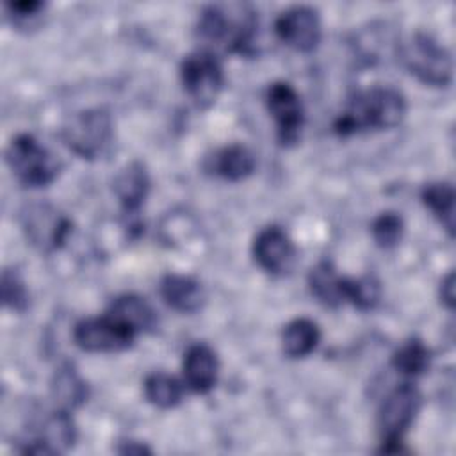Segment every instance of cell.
I'll return each mask as SVG.
<instances>
[{"label": "cell", "instance_id": "cell-11", "mask_svg": "<svg viewBox=\"0 0 456 456\" xmlns=\"http://www.w3.org/2000/svg\"><path fill=\"white\" fill-rule=\"evenodd\" d=\"M278 39L289 48L310 53L321 41V18L317 9L310 5H292L280 12L274 20Z\"/></svg>", "mask_w": 456, "mask_h": 456}, {"label": "cell", "instance_id": "cell-12", "mask_svg": "<svg viewBox=\"0 0 456 456\" xmlns=\"http://www.w3.org/2000/svg\"><path fill=\"white\" fill-rule=\"evenodd\" d=\"M253 256L260 269L273 276L289 274L297 260L292 239L278 224L262 228L253 240Z\"/></svg>", "mask_w": 456, "mask_h": 456}, {"label": "cell", "instance_id": "cell-13", "mask_svg": "<svg viewBox=\"0 0 456 456\" xmlns=\"http://www.w3.org/2000/svg\"><path fill=\"white\" fill-rule=\"evenodd\" d=\"M183 383L196 394H207L214 388L219 372V362L214 349L203 342L189 346L182 362Z\"/></svg>", "mask_w": 456, "mask_h": 456}, {"label": "cell", "instance_id": "cell-26", "mask_svg": "<svg viewBox=\"0 0 456 456\" xmlns=\"http://www.w3.org/2000/svg\"><path fill=\"white\" fill-rule=\"evenodd\" d=\"M2 301L12 312H25L28 308V290L16 269L2 273Z\"/></svg>", "mask_w": 456, "mask_h": 456}, {"label": "cell", "instance_id": "cell-28", "mask_svg": "<svg viewBox=\"0 0 456 456\" xmlns=\"http://www.w3.org/2000/svg\"><path fill=\"white\" fill-rule=\"evenodd\" d=\"M440 299L449 310L454 308V273H449L442 280V283H440Z\"/></svg>", "mask_w": 456, "mask_h": 456}, {"label": "cell", "instance_id": "cell-8", "mask_svg": "<svg viewBox=\"0 0 456 456\" xmlns=\"http://www.w3.org/2000/svg\"><path fill=\"white\" fill-rule=\"evenodd\" d=\"M139 333L116 315L86 317L73 328V342L87 353H119L134 346Z\"/></svg>", "mask_w": 456, "mask_h": 456}, {"label": "cell", "instance_id": "cell-16", "mask_svg": "<svg viewBox=\"0 0 456 456\" xmlns=\"http://www.w3.org/2000/svg\"><path fill=\"white\" fill-rule=\"evenodd\" d=\"M112 189L126 214H135L150 191V175L141 160H132L123 166L114 176Z\"/></svg>", "mask_w": 456, "mask_h": 456}, {"label": "cell", "instance_id": "cell-19", "mask_svg": "<svg viewBox=\"0 0 456 456\" xmlns=\"http://www.w3.org/2000/svg\"><path fill=\"white\" fill-rule=\"evenodd\" d=\"M321 331L317 322L308 317H296L281 331V349L289 358H305L319 344Z\"/></svg>", "mask_w": 456, "mask_h": 456}, {"label": "cell", "instance_id": "cell-10", "mask_svg": "<svg viewBox=\"0 0 456 456\" xmlns=\"http://www.w3.org/2000/svg\"><path fill=\"white\" fill-rule=\"evenodd\" d=\"M265 105L276 123L280 144H296L305 123V109L297 91L287 82H273L265 91Z\"/></svg>", "mask_w": 456, "mask_h": 456}, {"label": "cell", "instance_id": "cell-4", "mask_svg": "<svg viewBox=\"0 0 456 456\" xmlns=\"http://www.w3.org/2000/svg\"><path fill=\"white\" fill-rule=\"evenodd\" d=\"M399 61L426 86L445 87L452 80V57L431 34L413 32L403 39Z\"/></svg>", "mask_w": 456, "mask_h": 456}, {"label": "cell", "instance_id": "cell-7", "mask_svg": "<svg viewBox=\"0 0 456 456\" xmlns=\"http://www.w3.org/2000/svg\"><path fill=\"white\" fill-rule=\"evenodd\" d=\"M180 80L194 105L208 109L216 103L224 86V73L217 55L201 48L185 55L180 64Z\"/></svg>", "mask_w": 456, "mask_h": 456}, {"label": "cell", "instance_id": "cell-22", "mask_svg": "<svg viewBox=\"0 0 456 456\" xmlns=\"http://www.w3.org/2000/svg\"><path fill=\"white\" fill-rule=\"evenodd\" d=\"M144 397L157 408L169 410L182 403L183 397V385L180 379L167 372H151L146 376L144 385Z\"/></svg>", "mask_w": 456, "mask_h": 456}, {"label": "cell", "instance_id": "cell-20", "mask_svg": "<svg viewBox=\"0 0 456 456\" xmlns=\"http://www.w3.org/2000/svg\"><path fill=\"white\" fill-rule=\"evenodd\" d=\"M52 397L59 410H75L87 397V387L71 363L61 365L52 379Z\"/></svg>", "mask_w": 456, "mask_h": 456}, {"label": "cell", "instance_id": "cell-23", "mask_svg": "<svg viewBox=\"0 0 456 456\" xmlns=\"http://www.w3.org/2000/svg\"><path fill=\"white\" fill-rule=\"evenodd\" d=\"M429 360L431 354L426 344L420 338H410L395 349L392 356V365L397 372L404 376H420L428 370Z\"/></svg>", "mask_w": 456, "mask_h": 456}, {"label": "cell", "instance_id": "cell-9", "mask_svg": "<svg viewBox=\"0 0 456 456\" xmlns=\"http://www.w3.org/2000/svg\"><path fill=\"white\" fill-rule=\"evenodd\" d=\"M20 224L27 240L41 253L61 249L71 232V221L50 203L25 205L20 210Z\"/></svg>", "mask_w": 456, "mask_h": 456}, {"label": "cell", "instance_id": "cell-18", "mask_svg": "<svg viewBox=\"0 0 456 456\" xmlns=\"http://www.w3.org/2000/svg\"><path fill=\"white\" fill-rule=\"evenodd\" d=\"M312 296L326 308H337L344 303V276L337 274L330 260L317 262L308 273Z\"/></svg>", "mask_w": 456, "mask_h": 456}, {"label": "cell", "instance_id": "cell-3", "mask_svg": "<svg viewBox=\"0 0 456 456\" xmlns=\"http://www.w3.org/2000/svg\"><path fill=\"white\" fill-rule=\"evenodd\" d=\"M61 137L64 144L80 159H102L112 146V116L107 109L102 107L78 110L64 121Z\"/></svg>", "mask_w": 456, "mask_h": 456}, {"label": "cell", "instance_id": "cell-2", "mask_svg": "<svg viewBox=\"0 0 456 456\" xmlns=\"http://www.w3.org/2000/svg\"><path fill=\"white\" fill-rule=\"evenodd\" d=\"M406 114V100L390 86H374L354 93L333 123L335 134L347 137L369 130H390Z\"/></svg>", "mask_w": 456, "mask_h": 456}, {"label": "cell", "instance_id": "cell-21", "mask_svg": "<svg viewBox=\"0 0 456 456\" xmlns=\"http://www.w3.org/2000/svg\"><path fill=\"white\" fill-rule=\"evenodd\" d=\"M422 203L436 217V221L445 228V232L454 235V187L447 182H433L422 189Z\"/></svg>", "mask_w": 456, "mask_h": 456}, {"label": "cell", "instance_id": "cell-5", "mask_svg": "<svg viewBox=\"0 0 456 456\" xmlns=\"http://www.w3.org/2000/svg\"><path fill=\"white\" fill-rule=\"evenodd\" d=\"M5 160L23 187H46L61 173V160L30 134H18L5 150Z\"/></svg>", "mask_w": 456, "mask_h": 456}, {"label": "cell", "instance_id": "cell-27", "mask_svg": "<svg viewBox=\"0 0 456 456\" xmlns=\"http://www.w3.org/2000/svg\"><path fill=\"white\" fill-rule=\"evenodd\" d=\"M46 4L39 0H21V2H7L5 11L7 18L12 21L14 27L20 28H32L39 23Z\"/></svg>", "mask_w": 456, "mask_h": 456}, {"label": "cell", "instance_id": "cell-6", "mask_svg": "<svg viewBox=\"0 0 456 456\" xmlns=\"http://www.w3.org/2000/svg\"><path fill=\"white\" fill-rule=\"evenodd\" d=\"M422 395L413 383H401L388 392L378 410V433L381 438V452L401 451V442L408 428L413 424L420 410Z\"/></svg>", "mask_w": 456, "mask_h": 456}, {"label": "cell", "instance_id": "cell-1", "mask_svg": "<svg viewBox=\"0 0 456 456\" xmlns=\"http://www.w3.org/2000/svg\"><path fill=\"white\" fill-rule=\"evenodd\" d=\"M196 32L203 50L253 55L256 14L248 4H212L201 11Z\"/></svg>", "mask_w": 456, "mask_h": 456}, {"label": "cell", "instance_id": "cell-24", "mask_svg": "<svg viewBox=\"0 0 456 456\" xmlns=\"http://www.w3.org/2000/svg\"><path fill=\"white\" fill-rule=\"evenodd\" d=\"M381 285L378 278L365 274L360 278L344 276V301H349L358 310H372L379 303Z\"/></svg>", "mask_w": 456, "mask_h": 456}, {"label": "cell", "instance_id": "cell-25", "mask_svg": "<svg viewBox=\"0 0 456 456\" xmlns=\"http://www.w3.org/2000/svg\"><path fill=\"white\" fill-rule=\"evenodd\" d=\"M403 232H404V221L397 212H392V210L381 212L370 224L372 239L383 249H390L397 246L399 240L403 239Z\"/></svg>", "mask_w": 456, "mask_h": 456}, {"label": "cell", "instance_id": "cell-15", "mask_svg": "<svg viewBox=\"0 0 456 456\" xmlns=\"http://www.w3.org/2000/svg\"><path fill=\"white\" fill-rule=\"evenodd\" d=\"M255 167H256L255 153L246 144H240V142L223 146L205 160L207 171L230 182H239L248 178L249 175H253Z\"/></svg>", "mask_w": 456, "mask_h": 456}, {"label": "cell", "instance_id": "cell-17", "mask_svg": "<svg viewBox=\"0 0 456 456\" xmlns=\"http://www.w3.org/2000/svg\"><path fill=\"white\" fill-rule=\"evenodd\" d=\"M107 312L126 322L137 333H150L159 328V315L155 308L137 294H121L114 297Z\"/></svg>", "mask_w": 456, "mask_h": 456}, {"label": "cell", "instance_id": "cell-14", "mask_svg": "<svg viewBox=\"0 0 456 456\" xmlns=\"http://www.w3.org/2000/svg\"><path fill=\"white\" fill-rule=\"evenodd\" d=\"M159 294L169 308L180 314H194L201 310L207 299L205 290L196 278L175 273L162 276L159 283Z\"/></svg>", "mask_w": 456, "mask_h": 456}, {"label": "cell", "instance_id": "cell-29", "mask_svg": "<svg viewBox=\"0 0 456 456\" xmlns=\"http://www.w3.org/2000/svg\"><path fill=\"white\" fill-rule=\"evenodd\" d=\"M125 447H119L118 452L121 454H142V452H151L148 447H144L142 444L135 442V440H128V442H123Z\"/></svg>", "mask_w": 456, "mask_h": 456}]
</instances>
